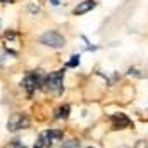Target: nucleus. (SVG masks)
<instances>
[{
    "label": "nucleus",
    "instance_id": "f257e3e1",
    "mask_svg": "<svg viewBox=\"0 0 148 148\" xmlns=\"http://www.w3.org/2000/svg\"><path fill=\"white\" fill-rule=\"evenodd\" d=\"M62 79H64V69L62 71H55V73H50L47 76L45 83H43V88L47 93H55V95H60L62 93Z\"/></svg>",
    "mask_w": 148,
    "mask_h": 148
},
{
    "label": "nucleus",
    "instance_id": "f03ea898",
    "mask_svg": "<svg viewBox=\"0 0 148 148\" xmlns=\"http://www.w3.org/2000/svg\"><path fill=\"white\" fill-rule=\"evenodd\" d=\"M40 41L47 47H52V48H60V47L66 45V38L62 35H59V33H55V31H48V33L41 35Z\"/></svg>",
    "mask_w": 148,
    "mask_h": 148
},
{
    "label": "nucleus",
    "instance_id": "7ed1b4c3",
    "mask_svg": "<svg viewBox=\"0 0 148 148\" xmlns=\"http://www.w3.org/2000/svg\"><path fill=\"white\" fill-rule=\"evenodd\" d=\"M28 126H29V119H28L26 114H14V115H10V119L7 122L9 131H12V133H16L19 129H24Z\"/></svg>",
    "mask_w": 148,
    "mask_h": 148
},
{
    "label": "nucleus",
    "instance_id": "20e7f679",
    "mask_svg": "<svg viewBox=\"0 0 148 148\" xmlns=\"http://www.w3.org/2000/svg\"><path fill=\"white\" fill-rule=\"evenodd\" d=\"M64 134H62V131H59V129H47V131H43L41 134H40V140H38L36 147L43 148V147H48L53 140H60Z\"/></svg>",
    "mask_w": 148,
    "mask_h": 148
},
{
    "label": "nucleus",
    "instance_id": "39448f33",
    "mask_svg": "<svg viewBox=\"0 0 148 148\" xmlns=\"http://www.w3.org/2000/svg\"><path fill=\"white\" fill-rule=\"evenodd\" d=\"M40 86V76L36 73H29L23 79V88L28 91V95H33V91Z\"/></svg>",
    "mask_w": 148,
    "mask_h": 148
},
{
    "label": "nucleus",
    "instance_id": "423d86ee",
    "mask_svg": "<svg viewBox=\"0 0 148 148\" xmlns=\"http://www.w3.org/2000/svg\"><path fill=\"white\" fill-rule=\"evenodd\" d=\"M112 121V127L114 129H126V127H131L133 124H131V119L126 115V114H122V112H119V114H114L110 117Z\"/></svg>",
    "mask_w": 148,
    "mask_h": 148
},
{
    "label": "nucleus",
    "instance_id": "0eeeda50",
    "mask_svg": "<svg viewBox=\"0 0 148 148\" xmlns=\"http://www.w3.org/2000/svg\"><path fill=\"white\" fill-rule=\"evenodd\" d=\"M93 7H95V2H93V0H84V2H81V3L74 9V14H76V16H81V14L91 10Z\"/></svg>",
    "mask_w": 148,
    "mask_h": 148
},
{
    "label": "nucleus",
    "instance_id": "6e6552de",
    "mask_svg": "<svg viewBox=\"0 0 148 148\" xmlns=\"http://www.w3.org/2000/svg\"><path fill=\"white\" fill-rule=\"evenodd\" d=\"M69 115V105H64V107H59L55 112V117L57 119H62V117H67Z\"/></svg>",
    "mask_w": 148,
    "mask_h": 148
},
{
    "label": "nucleus",
    "instance_id": "1a4fd4ad",
    "mask_svg": "<svg viewBox=\"0 0 148 148\" xmlns=\"http://www.w3.org/2000/svg\"><path fill=\"white\" fill-rule=\"evenodd\" d=\"M77 64H79V57H77V55H73V59L69 60L67 66H69V67H74V66H77Z\"/></svg>",
    "mask_w": 148,
    "mask_h": 148
},
{
    "label": "nucleus",
    "instance_id": "9d476101",
    "mask_svg": "<svg viewBox=\"0 0 148 148\" xmlns=\"http://www.w3.org/2000/svg\"><path fill=\"white\" fill-rule=\"evenodd\" d=\"M7 148H24V145H21L19 141H12V143H10Z\"/></svg>",
    "mask_w": 148,
    "mask_h": 148
},
{
    "label": "nucleus",
    "instance_id": "9b49d317",
    "mask_svg": "<svg viewBox=\"0 0 148 148\" xmlns=\"http://www.w3.org/2000/svg\"><path fill=\"white\" fill-rule=\"evenodd\" d=\"M64 148H77V143L76 141H71V143H67Z\"/></svg>",
    "mask_w": 148,
    "mask_h": 148
},
{
    "label": "nucleus",
    "instance_id": "f8f14e48",
    "mask_svg": "<svg viewBox=\"0 0 148 148\" xmlns=\"http://www.w3.org/2000/svg\"><path fill=\"white\" fill-rule=\"evenodd\" d=\"M50 2H52L53 5H59V0H50Z\"/></svg>",
    "mask_w": 148,
    "mask_h": 148
},
{
    "label": "nucleus",
    "instance_id": "ddd939ff",
    "mask_svg": "<svg viewBox=\"0 0 148 148\" xmlns=\"http://www.w3.org/2000/svg\"><path fill=\"white\" fill-rule=\"evenodd\" d=\"M90 148H91V147H90Z\"/></svg>",
    "mask_w": 148,
    "mask_h": 148
}]
</instances>
